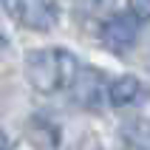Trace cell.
I'll return each mask as SVG.
<instances>
[{"label":"cell","instance_id":"4","mask_svg":"<svg viewBox=\"0 0 150 150\" xmlns=\"http://www.w3.org/2000/svg\"><path fill=\"white\" fill-rule=\"evenodd\" d=\"M119 142L125 150H150V119L139 116L119 127Z\"/></svg>","mask_w":150,"mask_h":150},{"label":"cell","instance_id":"3","mask_svg":"<svg viewBox=\"0 0 150 150\" xmlns=\"http://www.w3.org/2000/svg\"><path fill=\"white\" fill-rule=\"evenodd\" d=\"M99 40L102 45L113 54H125L136 45L139 40V20L133 14H113L108 20H102L99 25Z\"/></svg>","mask_w":150,"mask_h":150},{"label":"cell","instance_id":"6","mask_svg":"<svg viewBox=\"0 0 150 150\" xmlns=\"http://www.w3.org/2000/svg\"><path fill=\"white\" fill-rule=\"evenodd\" d=\"M139 96H142V82L133 74H125V76H119V79H113L110 88H108V99H110L113 108H127Z\"/></svg>","mask_w":150,"mask_h":150},{"label":"cell","instance_id":"5","mask_svg":"<svg viewBox=\"0 0 150 150\" xmlns=\"http://www.w3.org/2000/svg\"><path fill=\"white\" fill-rule=\"evenodd\" d=\"M99 85H102V74L99 71H93V68H79V74H76V79H74L71 88L76 91L79 105L93 108V105L99 102Z\"/></svg>","mask_w":150,"mask_h":150},{"label":"cell","instance_id":"7","mask_svg":"<svg viewBox=\"0 0 150 150\" xmlns=\"http://www.w3.org/2000/svg\"><path fill=\"white\" fill-rule=\"evenodd\" d=\"M127 8L136 20H150V0H127Z\"/></svg>","mask_w":150,"mask_h":150},{"label":"cell","instance_id":"8","mask_svg":"<svg viewBox=\"0 0 150 150\" xmlns=\"http://www.w3.org/2000/svg\"><path fill=\"white\" fill-rule=\"evenodd\" d=\"M0 150H11V139L6 136V130L0 127Z\"/></svg>","mask_w":150,"mask_h":150},{"label":"cell","instance_id":"1","mask_svg":"<svg viewBox=\"0 0 150 150\" xmlns=\"http://www.w3.org/2000/svg\"><path fill=\"white\" fill-rule=\"evenodd\" d=\"M79 62L65 48H37L25 54V79L37 93H57L71 88Z\"/></svg>","mask_w":150,"mask_h":150},{"label":"cell","instance_id":"9","mask_svg":"<svg viewBox=\"0 0 150 150\" xmlns=\"http://www.w3.org/2000/svg\"><path fill=\"white\" fill-rule=\"evenodd\" d=\"M6 48V37H3V31H0V51Z\"/></svg>","mask_w":150,"mask_h":150},{"label":"cell","instance_id":"2","mask_svg":"<svg viewBox=\"0 0 150 150\" xmlns=\"http://www.w3.org/2000/svg\"><path fill=\"white\" fill-rule=\"evenodd\" d=\"M0 6L17 25L34 31H48L59 20L57 0H0Z\"/></svg>","mask_w":150,"mask_h":150}]
</instances>
